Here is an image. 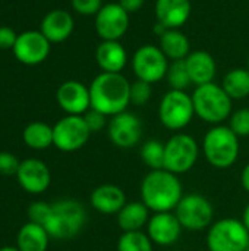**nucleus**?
Masks as SVG:
<instances>
[{
    "label": "nucleus",
    "instance_id": "2f4dec72",
    "mask_svg": "<svg viewBox=\"0 0 249 251\" xmlns=\"http://www.w3.org/2000/svg\"><path fill=\"white\" fill-rule=\"evenodd\" d=\"M153 84L147 81L136 79L131 84V103L135 106H144L150 101L153 96Z\"/></svg>",
    "mask_w": 249,
    "mask_h": 251
},
{
    "label": "nucleus",
    "instance_id": "e433bc0d",
    "mask_svg": "<svg viewBox=\"0 0 249 251\" xmlns=\"http://www.w3.org/2000/svg\"><path fill=\"white\" fill-rule=\"evenodd\" d=\"M18 35L9 26H0V50H13Z\"/></svg>",
    "mask_w": 249,
    "mask_h": 251
},
{
    "label": "nucleus",
    "instance_id": "0eeeda50",
    "mask_svg": "<svg viewBox=\"0 0 249 251\" xmlns=\"http://www.w3.org/2000/svg\"><path fill=\"white\" fill-rule=\"evenodd\" d=\"M200 151V144L192 135L178 132L164 143V169L178 176L183 175L195 166Z\"/></svg>",
    "mask_w": 249,
    "mask_h": 251
},
{
    "label": "nucleus",
    "instance_id": "20e7f679",
    "mask_svg": "<svg viewBox=\"0 0 249 251\" xmlns=\"http://www.w3.org/2000/svg\"><path fill=\"white\" fill-rule=\"evenodd\" d=\"M87 224V210L73 199L57 200L51 204V215L45 224L50 238L66 241L75 238Z\"/></svg>",
    "mask_w": 249,
    "mask_h": 251
},
{
    "label": "nucleus",
    "instance_id": "72a5a7b5",
    "mask_svg": "<svg viewBox=\"0 0 249 251\" xmlns=\"http://www.w3.org/2000/svg\"><path fill=\"white\" fill-rule=\"evenodd\" d=\"M70 3L73 10L84 16H95L98 10L103 7L101 0H70Z\"/></svg>",
    "mask_w": 249,
    "mask_h": 251
},
{
    "label": "nucleus",
    "instance_id": "37998d69",
    "mask_svg": "<svg viewBox=\"0 0 249 251\" xmlns=\"http://www.w3.org/2000/svg\"><path fill=\"white\" fill-rule=\"evenodd\" d=\"M248 251H249V249H248Z\"/></svg>",
    "mask_w": 249,
    "mask_h": 251
},
{
    "label": "nucleus",
    "instance_id": "412c9836",
    "mask_svg": "<svg viewBox=\"0 0 249 251\" xmlns=\"http://www.w3.org/2000/svg\"><path fill=\"white\" fill-rule=\"evenodd\" d=\"M185 65L191 78V82L194 85H204L210 84L216 78L217 65L214 57L204 50L191 51L188 57L185 59Z\"/></svg>",
    "mask_w": 249,
    "mask_h": 251
},
{
    "label": "nucleus",
    "instance_id": "ddd939ff",
    "mask_svg": "<svg viewBox=\"0 0 249 251\" xmlns=\"http://www.w3.org/2000/svg\"><path fill=\"white\" fill-rule=\"evenodd\" d=\"M95 32L103 41H119L129 28V13L119 3H107L95 15Z\"/></svg>",
    "mask_w": 249,
    "mask_h": 251
},
{
    "label": "nucleus",
    "instance_id": "dca6fc26",
    "mask_svg": "<svg viewBox=\"0 0 249 251\" xmlns=\"http://www.w3.org/2000/svg\"><path fill=\"white\" fill-rule=\"evenodd\" d=\"M56 100L66 115L82 116L91 109L90 87L79 81H65L56 93Z\"/></svg>",
    "mask_w": 249,
    "mask_h": 251
},
{
    "label": "nucleus",
    "instance_id": "f257e3e1",
    "mask_svg": "<svg viewBox=\"0 0 249 251\" xmlns=\"http://www.w3.org/2000/svg\"><path fill=\"white\" fill-rule=\"evenodd\" d=\"M139 194L150 212H175L183 197V187L178 175L166 169H156L142 178Z\"/></svg>",
    "mask_w": 249,
    "mask_h": 251
},
{
    "label": "nucleus",
    "instance_id": "4be33fe9",
    "mask_svg": "<svg viewBox=\"0 0 249 251\" xmlns=\"http://www.w3.org/2000/svg\"><path fill=\"white\" fill-rule=\"evenodd\" d=\"M95 62L101 72L122 74L128 63V53L120 41H101L95 50Z\"/></svg>",
    "mask_w": 249,
    "mask_h": 251
},
{
    "label": "nucleus",
    "instance_id": "f03ea898",
    "mask_svg": "<svg viewBox=\"0 0 249 251\" xmlns=\"http://www.w3.org/2000/svg\"><path fill=\"white\" fill-rule=\"evenodd\" d=\"M91 109L114 116L131 104V82L122 74L101 72L90 84Z\"/></svg>",
    "mask_w": 249,
    "mask_h": 251
},
{
    "label": "nucleus",
    "instance_id": "58836bf2",
    "mask_svg": "<svg viewBox=\"0 0 249 251\" xmlns=\"http://www.w3.org/2000/svg\"><path fill=\"white\" fill-rule=\"evenodd\" d=\"M241 185L242 188L249 194V162L244 166L242 174H241Z\"/></svg>",
    "mask_w": 249,
    "mask_h": 251
},
{
    "label": "nucleus",
    "instance_id": "1a4fd4ad",
    "mask_svg": "<svg viewBox=\"0 0 249 251\" xmlns=\"http://www.w3.org/2000/svg\"><path fill=\"white\" fill-rule=\"evenodd\" d=\"M175 215L183 229L191 232H200L208 229L213 225L214 207L205 196L198 193H189L183 194L175 209Z\"/></svg>",
    "mask_w": 249,
    "mask_h": 251
},
{
    "label": "nucleus",
    "instance_id": "ea45409f",
    "mask_svg": "<svg viewBox=\"0 0 249 251\" xmlns=\"http://www.w3.org/2000/svg\"><path fill=\"white\" fill-rule=\"evenodd\" d=\"M241 221L244 222V225L247 226V229L249 231V203L245 206V209H244V213H242V219Z\"/></svg>",
    "mask_w": 249,
    "mask_h": 251
},
{
    "label": "nucleus",
    "instance_id": "f3484780",
    "mask_svg": "<svg viewBox=\"0 0 249 251\" xmlns=\"http://www.w3.org/2000/svg\"><path fill=\"white\" fill-rule=\"evenodd\" d=\"M15 176L21 188L29 194H41L51 184V172L48 166L38 159L22 160Z\"/></svg>",
    "mask_w": 249,
    "mask_h": 251
},
{
    "label": "nucleus",
    "instance_id": "9b49d317",
    "mask_svg": "<svg viewBox=\"0 0 249 251\" xmlns=\"http://www.w3.org/2000/svg\"><path fill=\"white\" fill-rule=\"evenodd\" d=\"M169 65V59L161 49L153 44L141 46L132 56V69L136 79L150 84H156L166 78Z\"/></svg>",
    "mask_w": 249,
    "mask_h": 251
},
{
    "label": "nucleus",
    "instance_id": "39448f33",
    "mask_svg": "<svg viewBox=\"0 0 249 251\" xmlns=\"http://www.w3.org/2000/svg\"><path fill=\"white\" fill-rule=\"evenodd\" d=\"M192 96V103L195 109V116H198L205 124L222 125L232 115V99L223 90L222 85L216 82L198 85Z\"/></svg>",
    "mask_w": 249,
    "mask_h": 251
},
{
    "label": "nucleus",
    "instance_id": "4468645a",
    "mask_svg": "<svg viewBox=\"0 0 249 251\" xmlns=\"http://www.w3.org/2000/svg\"><path fill=\"white\" fill-rule=\"evenodd\" d=\"M50 41L41 31H23L18 35L13 47L15 57L23 65H40L50 54Z\"/></svg>",
    "mask_w": 249,
    "mask_h": 251
},
{
    "label": "nucleus",
    "instance_id": "a878e982",
    "mask_svg": "<svg viewBox=\"0 0 249 251\" xmlns=\"http://www.w3.org/2000/svg\"><path fill=\"white\" fill-rule=\"evenodd\" d=\"M22 140L32 150H45L53 146V126L45 122H31L22 132Z\"/></svg>",
    "mask_w": 249,
    "mask_h": 251
},
{
    "label": "nucleus",
    "instance_id": "473e14b6",
    "mask_svg": "<svg viewBox=\"0 0 249 251\" xmlns=\"http://www.w3.org/2000/svg\"><path fill=\"white\" fill-rule=\"evenodd\" d=\"M51 215V204L45 201H35L28 207V222L45 226L48 218Z\"/></svg>",
    "mask_w": 249,
    "mask_h": 251
},
{
    "label": "nucleus",
    "instance_id": "9d476101",
    "mask_svg": "<svg viewBox=\"0 0 249 251\" xmlns=\"http://www.w3.org/2000/svg\"><path fill=\"white\" fill-rule=\"evenodd\" d=\"M91 131L84 116L66 115L53 126V146L65 153L81 150L90 140Z\"/></svg>",
    "mask_w": 249,
    "mask_h": 251
},
{
    "label": "nucleus",
    "instance_id": "4c0bfd02",
    "mask_svg": "<svg viewBox=\"0 0 249 251\" xmlns=\"http://www.w3.org/2000/svg\"><path fill=\"white\" fill-rule=\"evenodd\" d=\"M129 15L131 13H135V12H138L142 6H144V3H145V0H119L117 1Z\"/></svg>",
    "mask_w": 249,
    "mask_h": 251
},
{
    "label": "nucleus",
    "instance_id": "b1692460",
    "mask_svg": "<svg viewBox=\"0 0 249 251\" xmlns=\"http://www.w3.org/2000/svg\"><path fill=\"white\" fill-rule=\"evenodd\" d=\"M50 235L44 226L26 222L16 235V247L19 251H47Z\"/></svg>",
    "mask_w": 249,
    "mask_h": 251
},
{
    "label": "nucleus",
    "instance_id": "6ab92c4d",
    "mask_svg": "<svg viewBox=\"0 0 249 251\" xmlns=\"http://www.w3.org/2000/svg\"><path fill=\"white\" fill-rule=\"evenodd\" d=\"M128 203L125 191L114 184H103L92 190L90 204L101 215H117Z\"/></svg>",
    "mask_w": 249,
    "mask_h": 251
},
{
    "label": "nucleus",
    "instance_id": "7c9ffc66",
    "mask_svg": "<svg viewBox=\"0 0 249 251\" xmlns=\"http://www.w3.org/2000/svg\"><path fill=\"white\" fill-rule=\"evenodd\" d=\"M229 128L239 137H249V107H242L232 112L229 118Z\"/></svg>",
    "mask_w": 249,
    "mask_h": 251
},
{
    "label": "nucleus",
    "instance_id": "c9c22d12",
    "mask_svg": "<svg viewBox=\"0 0 249 251\" xmlns=\"http://www.w3.org/2000/svg\"><path fill=\"white\" fill-rule=\"evenodd\" d=\"M19 159L9 151H0V174L1 175H16L19 169Z\"/></svg>",
    "mask_w": 249,
    "mask_h": 251
},
{
    "label": "nucleus",
    "instance_id": "79ce46f5",
    "mask_svg": "<svg viewBox=\"0 0 249 251\" xmlns=\"http://www.w3.org/2000/svg\"><path fill=\"white\" fill-rule=\"evenodd\" d=\"M248 69H249V57H248Z\"/></svg>",
    "mask_w": 249,
    "mask_h": 251
},
{
    "label": "nucleus",
    "instance_id": "aec40b11",
    "mask_svg": "<svg viewBox=\"0 0 249 251\" xmlns=\"http://www.w3.org/2000/svg\"><path fill=\"white\" fill-rule=\"evenodd\" d=\"M73 26V18L68 10L54 9L43 18L40 31L50 43H62L72 35Z\"/></svg>",
    "mask_w": 249,
    "mask_h": 251
},
{
    "label": "nucleus",
    "instance_id": "c756f323",
    "mask_svg": "<svg viewBox=\"0 0 249 251\" xmlns=\"http://www.w3.org/2000/svg\"><path fill=\"white\" fill-rule=\"evenodd\" d=\"M167 82L170 85V90H179V91H186V88L192 84L186 65H185V59L183 60H173L169 65L167 74H166Z\"/></svg>",
    "mask_w": 249,
    "mask_h": 251
},
{
    "label": "nucleus",
    "instance_id": "bb28decb",
    "mask_svg": "<svg viewBox=\"0 0 249 251\" xmlns=\"http://www.w3.org/2000/svg\"><path fill=\"white\" fill-rule=\"evenodd\" d=\"M223 90L229 94L232 100H242L249 96V69L235 68L230 69L222 82Z\"/></svg>",
    "mask_w": 249,
    "mask_h": 251
},
{
    "label": "nucleus",
    "instance_id": "c85d7f7f",
    "mask_svg": "<svg viewBox=\"0 0 249 251\" xmlns=\"http://www.w3.org/2000/svg\"><path fill=\"white\" fill-rule=\"evenodd\" d=\"M117 251H154V244L147 232H123L117 240Z\"/></svg>",
    "mask_w": 249,
    "mask_h": 251
},
{
    "label": "nucleus",
    "instance_id": "cd10ccee",
    "mask_svg": "<svg viewBox=\"0 0 249 251\" xmlns=\"http://www.w3.org/2000/svg\"><path fill=\"white\" fill-rule=\"evenodd\" d=\"M142 162L151 169H164V143L160 140H148L139 150Z\"/></svg>",
    "mask_w": 249,
    "mask_h": 251
},
{
    "label": "nucleus",
    "instance_id": "2eb2a0df",
    "mask_svg": "<svg viewBox=\"0 0 249 251\" xmlns=\"http://www.w3.org/2000/svg\"><path fill=\"white\" fill-rule=\"evenodd\" d=\"M182 225L178 221L175 212L153 213L147 224V235L154 246L170 247L176 244L182 235Z\"/></svg>",
    "mask_w": 249,
    "mask_h": 251
},
{
    "label": "nucleus",
    "instance_id": "423d86ee",
    "mask_svg": "<svg viewBox=\"0 0 249 251\" xmlns=\"http://www.w3.org/2000/svg\"><path fill=\"white\" fill-rule=\"evenodd\" d=\"M205 246L208 251H248L249 231L239 219H220L207 229Z\"/></svg>",
    "mask_w": 249,
    "mask_h": 251
},
{
    "label": "nucleus",
    "instance_id": "f704fd0d",
    "mask_svg": "<svg viewBox=\"0 0 249 251\" xmlns=\"http://www.w3.org/2000/svg\"><path fill=\"white\" fill-rule=\"evenodd\" d=\"M85 122H87V126L90 128L91 134L92 132H98L101 129H104L107 126V116L95 109H90L85 115H82Z\"/></svg>",
    "mask_w": 249,
    "mask_h": 251
},
{
    "label": "nucleus",
    "instance_id": "5701e85b",
    "mask_svg": "<svg viewBox=\"0 0 249 251\" xmlns=\"http://www.w3.org/2000/svg\"><path fill=\"white\" fill-rule=\"evenodd\" d=\"M150 218H151V212L141 200L128 201L122 207V210L116 215L117 225L122 229V232L142 231V228L147 226Z\"/></svg>",
    "mask_w": 249,
    "mask_h": 251
},
{
    "label": "nucleus",
    "instance_id": "a211bd4d",
    "mask_svg": "<svg viewBox=\"0 0 249 251\" xmlns=\"http://www.w3.org/2000/svg\"><path fill=\"white\" fill-rule=\"evenodd\" d=\"M191 0H156V19L166 29H179L191 16Z\"/></svg>",
    "mask_w": 249,
    "mask_h": 251
},
{
    "label": "nucleus",
    "instance_id": "393cba45",
    "mask_svg": "<svg viewBox=\"0 0 249 251\" xmlns=\"http://www.w3.org/2000/svg\"><path fill=\"white\" fill-rule=\"evenodd\" d=\"M161 51L169 60H183L191 53V41L181 29H166L160 35Z\"/></svg>",
    "mask_w": 249,
    "mask_h": 251
},
{
    "label": "nucleus",
    "instance_id": "f8f14e48",
    "mask_svg": "<svg viewBox=\"0 0 249 251\" xmlns=\"http://www.w3.org/2000/svg\"><path fill=\"white\" fill-rule=\"evenodd\" d=\"M142 121L132 112H122L112 116L107 124V135L117 149H134L142 140Z\"/></svg>",
    "mask_w": 249,
    "mask_h": 251
},
{
    "label": "nucleus",
    "instance_id": "6e6552de",
    "mask_svg": "<svg viewBox=\"0 0 249 251\" xmlns=\"http://www.w3.org/2000/svg\"><path fill=\"white\" fill-rule=\"evenodd\" d=\"M195 116L192 96L186 91L170 90L167 91L158 104V119L169 131L181 132L186 128Z\"/></svg>",
    "mask_w": 249,
    "mask_h": 251
},
{
    "label": "nucleus",
    "instance_id": "a19ab883",
    "mask_svg": "<svg viewBox=\"0 0 249 251\" xmlns=\"http://www.w3.org/2000/svg\"><path fill=\"white\" fill-rule=\"evenodd\" d=\"M0 251H19L18 247H12V246H6V247H1Z\"/></svg>",
    "mask_w": 249,
    "mask_h": 251
},
{
    "label": "nucleus",
    "instance_id": "7ed1b4c3",
    "mask_svg": "<svg viewBox=\"0 0 249 251\" xmlns=\"http://www.w3.org/2000/svg\"><path fill=\"white\" fill-rule=\"evenodd\" d=\"M204 159L217 169H227L233 166L239 157V137L229 128V125L211 126L201 144Z\"/></svg>",
    "mask_w": 249,
    "mask_h": 251
}]
</instances>
